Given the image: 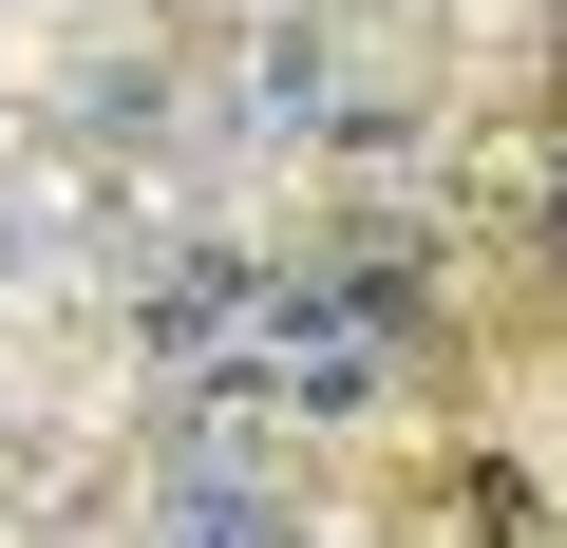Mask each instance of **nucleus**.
I'll return each instance as SVG.
<instances>
[{
    "label": "nucleus",
    "instance_id": "nucleus-1",
    "mask_svg": "<svg viewBox=\"0 0 567 548\" xmlns=\"http://www.w3.org/2000/svg\"><path fill=\"white\" fill-rule=\"evenodd\" d=\"M152 548H303V510H284V492H265V473H189V492H171V529H152Z\"/></svg>",
    "mask_w": 567,
    "mask_h": 548
}]
</instances>
